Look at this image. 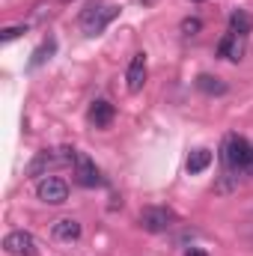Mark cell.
Returning <instances> with one entry per match:
<instances>
[{
	"instance_id": "cell-1",
	"label": "cell",
	"mask_w": 253,
	"mask_h": 256,
	"mask_svg": "<svg viewBox=\"0 0 253 256\" xmlns=\"http://www.w3.org/2000/svg\"><path fill=\"white\" fill-rule=\"evenodd\" d=\"M116 12H120V6H110V3H92V6H86V9L80 12V27H84V33H86V36L102 33V30L116 18Z\"/></svg>"
},
{
	"instance_id": "cell-2",
	"label": "cell",
	"mask_w": 253,
	"mask_h": 256,
	"mask_svg": "<svg viewBox=\"0 0 253 256\" xmlns=\"http://www.w3.org/2000/svg\"><path fill=\"white\" fill-rule=\"evenodd\" d=\"M250 152H253V146L244 140V137L230 134L226 143H224V164H226V170L244 173V170H248V161H250Z\"/></svg>"
},
{
	"instance_id": "cell-3",
	"label": "cell",
	"mask_w": 253,
	"mask_h": 256,
	"mask_svg": "<svg viewBox=\"0 0 253 256\" xmlns=\"http://www.w3.org/2000/svg\"><path fill=\"white\" fill-rule=\"evenodd\" d=\"M137 224H140L146 232H167V230L176 224V214H173V208H164V206H149V208H143V212H140Z\"/></svg>"
},
{
	"instance_id": "cell-4",
	"label": "cell",
	"mask_w": 253,
	"mask_h": 256,
	"mask_svg": "<svg viewBox=\"0 0 253 256\" xmlns=\"http://www.w3.org/2000/svg\"><path fill=\"white\" fill-rule=\"evenodd\" d=\"M36 196L42 202H48V206H63L66 200H68V185H66L63 179H57V176H45L36 185Z\"/></svg>"
},
{
	"instance_id": "cell-5",
	"label": "cell",
	"mask_w": 253,
	"mask_h": 256,
	"mask_svg": "<svg viewBox=\"0 0 253 256\" xmlns=\"http://www.w3.org/2000/svg\"><path fill=\"white\" fill-rule=\"evenodd\" d=\"M3 250L12 254V256H33L36 254V242H33L30 232L15 230V232H9V236L3 238Z\"/></svg>"
},
{
	"instance_id": "cell-6",
	"label": "cell",
	"mask_w": 253,
	"mask_h": 256,
	"mask_svg": "<svg viewBox=\"0 0 253 256\" xmlns=\"http://www.w3.org/2000/svg\"><path fill=\"white\" fill-rule=\"evenodd\" d=\"M74 179H78V185H84V188L102 185V173H98V167H96L86 155H78V158H74Z\"/></svg>"
},
{
	"instance_id": "cell-7",
	"label": "cell",
	"mask_w": 253,
	"mask_h": 256,
	"mask_svg": "<svg viewBox=\"0 0 253 256\" xmlns=\"http://www.w3.org/2000/svg\"><path fill=\"white\" fill-rule=\"evenodd\" d=\"M242 54H244V36H236V33H226L220 42H218V57H224V60H232V63H238L242 60Z\"/></svg>"
},
{
	"instance_id": "cell-8",
	"label": "cell",
	"mask_w": 253,
	"mask_h": 256,
	"mask_svg": "<svg viewBox=\"0 0 253 256\" xmlns=\"http://www.w3.org/2000/svg\"><path fill=\"white\" fill-rule=\"evenodd\" d=\"M126 80H128V90H131V92H140V90H143V84H146V57H143V54H134V57H131Z\"/></svg>"
},
{
	"instance_id": "cell-9",
	"label": "cell",
	"mask_w": 253,
	"mask_h": 256,
	"mask_svg": "<svg viewBox=\"0 0 253 256\" xmlns=\"http://www.w3.org/2000/svg\"><path fill=\"white\" fill-rule=\"evenodd\" d=\"M114 114H116V110H114V104H110L108 98H96V102L90 104V114H86V116H90V122L96 128H108L114 122Z\"/></svg>"
},
{
	"instance_id": "cell-10",
	"label": "cell",
	"mask_w": 253,
	"mask_h": 256,
	"mask_svg": "<svg viewBox=\"0 0 253 256\" xmlns=\"http://www.w3.org/2000/svg\"><path fill=\"white\" fill-rule=\"evenodd\" d=\"M51 232H54L57 242H78V238H80V224H78L74 218H63V220L54 224Z\"/></svg>"
},
{
	"instance_id": "cell-11",
	"label": "cell",
	"mask_w": 253,
	"mask_h": 256,
	"mask_svg": "<svg viewBox=\"0 0 253 256\" xmlns=\"http://www.w3.org/2000/svg\"><path fill=\"white\" fill-rule=\"evenodd\" d=\"M253 30V18L244 12V9H236L232 15H230V33H236V36H244L248 39V33Z\"/></svg>"
},
{
	"instance_id": "cell-12",
	"label": "cell",
	"mask_w": 253,
	"mask_h": 256,
	"mask_svg": "<svg viewBox=\"0 0 253 256\" xmlns=\"http://www.w3.org/2000/svg\"><path fill=\"white\" fill-rule=\"evenodd\" d=\"M196 90H202L206 96H224L226 92V84L214 74H200L196 78Z\"/></svg>"
},
{
	"instance_id": "cell-13",
	"label": "cell",
	"mask_w": 253,
	"mask_h": 256,
	"mask_svg": "<svg viewBox=\"0 0 253 256\" xmlns=\"http://www.w3.org/2000/svg\"><path fill=\"white\" fill-rule=\"evenodd\" d=\"M208 164H212V152H208V149H194L190 158H188V173L196 176V173H202Z\"/></svg>"
},
{
	"instance_id": "cell-14",
	"label": "cell",
	"mask_w": 253,
	"mask_h": 256,
	"mask_svg": "<svg viewBox=\"0 0 253 256\" xmlns=\"http://www.w3.org/2000/svg\"><path fill=\"white\" fill-rule=\"evenodd\" d=\"M54 48H57V42H54V39H48L42 48H36V51H33V60H30V66H33V68H36V66H42L48 57H51V54H54Z\"/></svg>"
},
{
	"instance_id": "cell-15",
	"label": "cell",
	"mask_w": 253,
	"mask_h": 256,
	"mask_svg": "<svg viewBox=\"0 0 253 256\" xmlns=\"http://www.w3.org/2000/svg\"><path fill=\"white\" fill-rule=\"evenodd\" d=\"M179 30H182V36H196V33L202 30V21H200V18H185V21L179 24Z\"/></svg>"
},
{
	"instance_id": "cell-16",
	"label": "cell",
	"mask_w": 253,
	"mask_h": 256,
	"mask_svg": "<svg viewBox=\"0 0 253 256\" xmlns=\"http://www.w3.org/2000/svg\"><path fill=\"white\" fill-rule=\"evenodd\" d=\"M21 33H27V27H24V24H15V27H6V30L0 33V42H12V39H18Z\"/></svg>"
},
{
	"instance_id": "cell-17",
	"label": "cell",
	"mask_w": 253,
	"mask_h": 256,
	"mask_svg": "<svg viewBox=\"0 0 253 256\" xmlns=\"http://www.w3.org/2000/svg\"><path fill=\"white\" fill-rule=\"evenodd\" d=\"M185 256H206V250H200V248H190Z\"/></svg>"
},
{
	"instance_id": "cell-18",
	"label": "cell",
	"mask_w": 253,
	"mask_h": 256,
	"mask_svg": "<svg viewBox=\"0 0 253 256\" xmlns=\"http://www.w3.org/2000/svg\"><path fill=\"white\" fill-rule=\"evenodd\" d=\"M248 176H253V152H250V161H248V170H244Z\"/></svg>"
}]
</instances>
